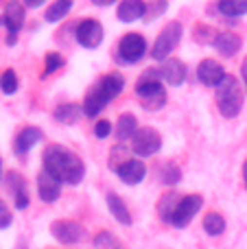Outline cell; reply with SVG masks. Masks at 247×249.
<instances>
[{
    "mask_svg": "<svg viewBox=\"0 0 247 249\" xmlns=\"http://www.w3.org/2000/svg\"><path fill=\"white\" fill-rule=\"evenodd\" d=\"M42 168L64 186H79L86 177V164L72 149L64 144H48L42 153Z\"/></svg>",
    "mask_w": 247,
    "mask_h": 249,
    "instance_id": "6da1fadb",
    "label": "cell"
},
{
    "mask_svg": "<svg viewBox=\"0 0 247 249\" xmlns=\"http://www.w3.org/2000/svg\"><path fill=\"white\" fill-rule=\"evenodd\" d=\"M125 90V77L118 72H109L105 77H101L94 86L88 90L86 99H83L81 107H83V116L88 118H96L118 94H123Z\"/></svg>",
    "mask_w": 247,
    "mask_h": 249,
    "instance_id": "7a4b0ae2",
    "label": "cell"
},
{
    "mask_svg": "<svg viewBox=\"0 0 247 249\" xmlns=\"http://www.w3.org/2000/svg\"><path fill=\"white\" fill-rule=\"evenodd\" d=\"M136 99L140 101V107L147 112H160L169 101L166 88L162 83L160 68H147L136 81Z\"/></svg>",
    "mask_w": 247,
    "mask_h": 249,
    "instance_id": "3957f363",
    "label": "cell"
},
{
    "mask_svg": "<svg viewBox=\"0 0 247 249\" xmlns=\"http://www.w3.org/2000/svg\"><path fill=\"white\" fill-rule=\"evenodd\" d=\"M214 90H217L214 103H217L219 114L228 121L239 116L241 109H243V86H241L239 79L234 74H226V79Z\"/></svg>",
    "mask_w": 247,
    "mask_h": 249,
    "instance_id": "277c9868",
    "label": "cell"
},
{
    "mask_svg": "<svg viewBox=\"0 0 247 249\" xmlns=\"http://www.w3.org/2000/svg\"><path fill=\"white\" fill-rule=\"evenodd\" d=\"M182 35H184V26L179 20H171L169 24H164L151 46V57L156 61H164L166 57H171L175 48L179 46V42H182Z\"/></svg>",
    "mask_w": 247,
    "mask_h": 249,
    "instance_id": "5b68a950",
    "label": "cell"
},
{
    "mask_svg": "<svg viewBox=\"0 0 247 249\" xmlns=\"http://www.w3.org/2000/svg\"><path fill=\"white\" fill-rule=\"evenodd\" d=\"M24 22H26V4L22 0H9L2 11V24L7 29V37H4L7 46H16L18 44V35L24 29Z\"/></svg>",
    "mask_w": 247,
    "mask_h": 249,
    "instance_id": "8992f818",
    "label": "cell"
},
{
    "mask_svg": "<svg viewBox=\"0 0 247 249\" xmlns=\"http://www.w3.org/2000/svg\"><path fill=\"white\" fill-rule=\"evenodd\" d=\"M201 208H204V197H201V195H182L173 210V214H171L169 225L175 230L188 228V225L193 223V219L201 212Z\"/></svg>",
    "mask_w": 247,
    "mask_h": 249,
    "instance_id": "52a82bcc",
    "label": "cell"
},
{
    "mask_svg": "<svg viewBox=\"0 0 247 249\" xmlns=\"http://www.w3.org/2000/svg\"><path fill=\"white\" fill-rule=\"evenodd\" d=\"M147 51H149V44H147V39H144V35L136 33V31L125 33L121 39H118V46H116L118 59H121L123 64H129V66L142 61L144 55H147Z\"/></svg>",
    "mask_w": 247,
    "mask_h": 249,
    "instance_id": "ba28073f",
    "label": "cell"
},
{
    "mask_svg": "<svg viewBox=\"0 0 247 249\" xmlns=\"http://www.w3.org/2000/svg\"><path fill=\"white\" fill-rule=\"evenodd\" d=\"M131 153L136 158H153L162 149V133L153 127H138V131L131 138Z\"/></svg>",
    "mask_w": 247,
    "mask_h": 249,
    "instance_id": "9c48e42d",
    "label": "cell"
},
{
    "mask_svg": "<svg viewBox=\"0 0 247 249\" xmlns=\"http://www.w3.org/2000/svg\"><path fill=\"white\" fill-rule=\"evenodd\" d=\"M105 37V29L99 20L94 18H83L77 26H74V39L81 48L86 51H96V48L103 44Z\"/></svg>",
    "mask_w": 247,
    "mask_h": 249,
    "instance_id": "30bf717a",
    "label": "cell"
},
{
    "mask_svg": "<svg viewBox=\"0 0 247 249\" xmlns=\"http://www.w3.org/2000/svg\"><path fill=\"white\" fill-rule=\"evenodd\" d=\"M51 236L55 238L59 245H66V247H72V245H79L88 238L86 230L77 223V221H66V219H59V221H53L51 223Z\"/></svg>",
    "mask_w": 247,
    "mask_h": 249,
    "instance_id": "8fae6325",
    "label": "cell"
},
{
    "mask_svg": "<svg viewBox=\"0 0 247 249\" xmlns=\"http://www.w3.org/2000/svg\"><path fill=\"white\" fill-rule=\"evenodd\" d=\"M160 74H162V81L171 88H179L184 86L188 77V68L182 59L177 57H166L164 61H160Z\"/></svg>",
    "mask_w": 247,
    "mask_h": 249,
    "instance_id": "7c38bea8",
    "label": "cell"
},
{
    "mask_svg": "<svg viewBox=\"0 0 247 249\" xmlns=\"http://www.w3.org/2000/svg\"><path fill=\"white\" fill-rule=\"evenodd\" d=\"M4 184H7L9 193L13 195V208L16 210H26L31 203L29 197V186H26V179L16 171H9L4 175Z\"/></svg>",
    "mask_w": 247,
    "mask_h": 249,
    "instance_id": "4fadbf2b",
    "label": "cell"
},
{
    "mask_svg": "<svg viewBox=\"0 0 247 249\" xmlns=\"http://www.w3.org/2000/svg\"><path fill=\"white\" fill-rule=\"evenodd\" d=\"M42 140H44L42 129L33 127V124H26V127H22L20 131L16 133V138H13V153H16L18 158H24V155L29 153L35 144H39Z\"/></svg>",
    "mask_w": 247,
    "mask_h": 249,
    "instance_id": "5bb4252c",
    "label": "cell"
},
{
    "mask_svg": "<svg viewBox=\"0 0 247 249\" xmlns=\"http://www.w3.org/2000/svg\"><path fill=\"white\" fill-rule=\"evenodd\" d=\"M147 164L142 162V158H129L125 164H121L116 171V177L127 186H138L147 177Z\"/></svg>",
    "mask_w": 247,
    "mask_h": 249,
    "instance_id": "9a60e30c",
    "label": "cell"
},
{
    "mask_svg": "<svg viewBox=\"0 0 247 249\" xmlns=\"http://www.w3.org/2000/svg\"><path fill=\"white\" fill-rule=\"evenodd\" d=\"M226 74H228L226 68L217 59H210V57L208 59H201L199 66H197V79L206 88H217L226 79Z\"/></svg>",
    "mask_w": 247,
    "mask_h": 249,
    "instance_id": "2e32d148",
    "label": "cell"
},
{
    "mask_svg": "<svg viewBox=\"0 0 247 249\" xmlns=\"http://www.w3.org/2000/svg\"><path fill=\"white\" fill-rule=\"evenodd\" d=\"M61 181L57 179V177H53L51 173H46L42 168L37 175V197L42 199L44 203H55L59 201L61 197Z\"/></svg>",
    "mask_w": 247,
    "mask_h": 249,
    "instance_id": "e0dca14e",
    "label": "cell"
},
{
    "mask_svg": "<svg viewBox=\"0 0 247 249\" xmlns=\"http://www.w3.org/2000/svg\"><path fill=\"white\" fill-rule=\"evenodd\" d=\"M144 13H147V0H121L116 7V18L125 24L144 20Z\"/></svg>",
    "mask_w": 247,
    "mask_h": 249,
    "instance_id": "ac0fdd59",
    "label": "cell"
},
{
    "mask_svg": "<svg viewBox=\"0 0 247 249\" xmlns=\"http://www.w3.org/2000/svg\"><path fill=\"white\" fill-rule=\"evenodd\" d=\"M212 46L221 57H228V59H230V57L239 55V51L243 48V39H241L236 33H232V31H219Z\"/></svg>",
    "mask_w": 247,
    "mask_h": 249,
    "instance_id": "d6986e66",
    "label": "cell"
},
{
    "mask_svg": "<svg viewBox=\"0 0 247 249\" xmlns=\"http://www.w3.org/2000/svg\"><path fill=\"white\" fill-rule=\"evenodd\" d=\"M105 203H107L109 214H112L123 228H131V225H134V216H131L127 203L123 201V197H118L116 193H107L105 195Z\"/></svg>",
    "mask_w": 247,
    "mask_h": 249,
    "instance_id": "ffe728a7",
    "label": "cell"
},
{
    "mask_svg": "<svg viewBox=\"0 0 247 249\" xmlns=\"http://www.w3.org/2000/svg\"><path fill=\"white\" fill-rule=\"evenodd\" d=\"M136 131H138V118H136L134 114H129V112L121 114L116 124H114V136H116V140L118 142L131 140Z\"/></svg>",
    "mask_w": 247,
    "mask_h": 249,
    "instance_id": "44dd1931",
    "label": "cell"
},
{
    "mask_svg": "<svg viewBox=\"0 0 247 249\" xmlns=\"http://www.w3.org/2000/svg\"><path fill=\"white\" fill-rule=\"evenodd\" d=\"M83 116V107L77 103H61L55 107L53 112V118L61 124H77Z\"/></svg>",
    "mask_w": 247,
    "mask_h": 249,
    "instance_id": "7402d4cb",
    "label": "cell"
},
{
    "mask_svg": "<svg viewBox=\"0 0 247 249\" xmlns=\"http://www.w3.org/2000/svg\"><path fill=\"white\" fill-rule=\"evenodd\" d=\"M72 7H74V0H53L51 7L44 13V20H46L48 24H57V22H61L72 11Z\"/></svg>",
    "mask_w": 247,
    "mask_h": 249,
    "instance_id": "603a6c76",
    "label": "cell"
},
{
    "mask_svg": "<svg viewBox=\"0 0 247 249\" xmlns=\"http://www.w3.org/2000/svg\"><path fill=\"white\" fill-rule=\"evenodd\" d=\"M179 197H182V195H179L177 190H166V193L160 197V201H158V214H160V219L164 221L166 225H169L171 214H173V210H175V206H177Z\"/></svg>",
    "mask_w": 247,
    "mask_h": 249,
    "instance_id": "cb8c5ba5",
    "label": "cell"
},
{
    "mask_svg": "<svg viewBox=\"0 0 247 249\" xmlns=\"http://www.w3.org/2000/svg\"><path fill=\"white\" fill-rule=\"evenodd\" d=\"M217 11L223 18H243L247 16V0H219Z\"/></svg>",
    "mask_w": 247,
    "mask_h": 249,
    "instance_id": "d4e9b609",
    "label": "cell"
},
{
    "mask_svg": "<svg viewBox=\"0 0 247 249\" xmlns=\"http://www.w3.org/2000/svg\"><path fill=\"white\" fill-rule=\"evenodd\" d=\"M158 179L164 186H177L182 181V168L175 162H164L158 166Z\"/></svg>",
    "mask_w": 247,
    "mask_h": 249,
    "instance_id": "484cf974",
    "label": "cell"
},
{
    "mask_svg": "<svg viewBox=\"0 0 247 249\" xmlns=\"http://www.w3.org/2000/svg\"><path fill=\"white\" fill-rule=\"evenodd\" d=\"M201 225H204V232L208 234V236H221L228 228L223 214H219V212H208V214L204 216V221H201Z\"/></svg>",
    "mask_w": 247,
    "mask_h": 249,
    "instance_id": "4316f807",
    "label": "cell"
},
{
    "mask_svg": "<svg viewBox=\"0 0 247 249\" xmlns=\"http://www.w3.org/2000/svg\"><path fill=\"white\" fill-rule=\"evenodd\" d=\"M92 245H94V249H125V245L121 243V238H118L114 232H109V230L96 232L94 236H92Z\"/></svg>",
    "mask_w": 247,
    "mask_h": 249,
    "instance_id": "83f0119b",
    "label": "cell"
},
{
    "mask_svg": "<svg viewBox=\"0 0 247 249\" xmlns=\"http://www.w3.org/2000/svg\"><path fill=\"white\" fill-rule=\"evenodd\" d=\"M129 155H131V146H127L125 142H116V144L112 146V151H109L107 166L116 173L118 166H121V164H125L127 160H129Z\"/></svg>",
    "mask_w": 247,
    "mask_h": 249,
    "instance_id": "f1b7e54d",
    "label": "cell"
},
{
    "mask_svg": "<svg viewBox=\"0 0 247 249\" xmlns=\"http://www.w3.org/2000/svg\"><path fill=\"white\" fill-rule=\"evenodd\" d=\"M18 90H20V79H18L16 70L7 68L2 74H0V92L7 96H13Z\"/></svg>",
    "mask_w": 247,
    "mask_h": 249,
    "instance_id": "f546056e",
    "label": "cell"
},
{
    "mask_svg": "<svg viewBox=\"0 0 247 249\" xmlns=\"http://www.w3.org/2000/svg\"><path fill=\"white\" fill-rule=\"evenodd\" d=\"M64 66H66V59H64V55H61V53H57V51L46 53V57H44V72H42V79H46V77H51V74H55L57 70H61Z\"/></svg>",
    "mask_w": 247,
    "mask_h": 249,
    "instance_id": "4dcf8cb0",
    "label": "cell"
},
{
    "mask_svg": "<svg viewBox=\"0 0 247 249\" xmlns=\"http://www.w3.org/2000/svg\"><path fill=\"white\" fill-rule=\"evenodd\" d=\"M169 9V0H149L147 2V13H144V22H153L162 18Z\"/></svg>",
    "mask_w": 247,
    "mask_h": 249,
    "instance_id": "1f68e13d",
    "label": "cell"
},
{
    "mask_svg": "<svg viewBox=\"0 0 247 249\" xmlns=\"http://www.w3.org/2000/svg\"><path fill=\"white\" fill-rule=\"evenodd\" d=\"M219 31H214L210 24H197L193 29V37L199 44H214V37H217Z\"/></svg>",
    "mask_w": 247,
    "mask_h": 249,
    "instance_id": "d6a6232c",
    "label": "cell"
},
{
    "mask_svg": "<svg viewBox=\"0 0 247 249\" xmlns=\"http://www.w3.org/2000/svg\"><path fill=\"white\" fill-rule=\"evenodd\" d=\"M114 133V124L112 121H107V118H99L94 124V136L99 138V140H105V138H109Z\"/></svg>",
    "mask_w": 247,
    "mask_h": 249,
    "instance_id": "836d02e7",
    "label": "cell"
},
{
    "mask_svg": "<svg viewBox=\"0 0 247 249\" xmlns=\"http://www.w3.org/2000/svg\"><path fill=\"white\" fill-rule=\"evenodd\" d=\"M11 225H13V212H11V208L7 206V201L0 199V232L9 230Z\"/></svg>",
    "mask_w": 247,
    "mask_h": 249,
    "instance_id": "e575fe53",
    "label": "cell"
},
{
    "mask_svg": "<svg viewBox=\"0 0 247 249\" xmlns=\"http://www.w3.org/2000/svg\"><path fill=\"white\" fill-rule=\"evenodd\" d=\"M94 7H112V4H116V2H121V0H90Z\"/></svg>",
    "mask_w": 247,
    "mask_h": 249,
    "instance_id": "d590c367",
    "label": "cell"
},
{
    "mask_svg": "<svg viewBox=\"0 0 247 249\" xmlns=\"http://www.w3.org/2000/svg\"><path fill=\"white\" fill-rule=\"evenodd\" d=\"M22 2L26 4V9H37V7H42L46 0H22Z\"/></svg>",
    "mask_w": 247,
    "mask_h": 249,
    "instance_id": "8d00e7d4",
    "label": "cell"
},
{
    "mask_svg": "<svg viewBox=\"0 0 247 249\" xmlns=\"http://www.w3.org/2000/svg\"><path fill=\"white\" fill-rule=\"evenodd\" d=\"M241 77H243V81L247 79V57L243 59V64H241Z\"/></svg>",
    "mask_w": 247,
    "mask_h": 249,
    "instance_id": "74e56055",
    "label": "cell"
},
{
    "mask_svg": "<svg viewBox=\"0 0 247 249\" xmlns=\"http://www.w3.org/2000/svg\"><path fill=\"white\" fill-rule=\"evenodd\" d=\"M243 184H245V188H247V160L243 162Z\"/></svg>",
    "mask_w": 247,
    "mask_h": 249,
    "instance_id": "f35d334b",
    "label": "cell"
},
{
    "mask_svg": "<svg viewBox=\"0 0 247 249\" xmlns=\"http://www.w3.org/2000/svg\"><path fill=\"white\" fill-rule=\"evenodd\" d=\"M4 179V164H2V158H0V181Z\"/></svg>",
    "mask_w": 247,
    "mask_h": 249,
    "instance_id": "ab89813d",
    "label": "cell"
},
{
    "mask_svg": "<svg viewBox=\"0 0 247 249\" xmlns=\"http://www.w3.org/2000/svg\"><path fill=\"white\" fill-rule=\"evenodd\" d=\"M245 92H247V79H245Z\"/></svg>",
    "mask_w": 247,
    "mask_h": 249,
    "instance_id": "60d3db41",
    "label": "cell"
}]
</instances>
